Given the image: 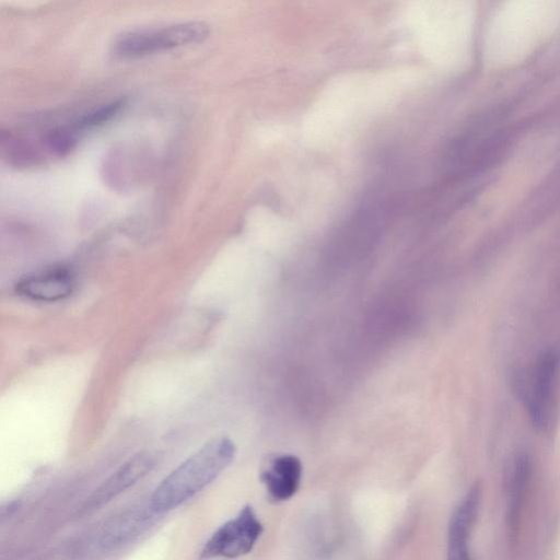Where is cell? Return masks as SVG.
Returning <instances> with one entry per match:
<instances>
[{
  "label": "cell",
  "mask_w": 560,
  "mask_h": 560,
  "mask_svg": "<svg viewBox=\"0 0 560 560\" xmlns=\"http://www.w3.org/2000/svg\"><path fill=\"white\" fill-rule=\"evenodd\" d=\"M235 452L229 438L211 439L160 482L150 509L163 513L179 506L211 483L233 462Z\"/></svg>",
  "instance_id": "obj_1"
},
{
  "label": "cell",
  "mask_w": 560,
  "mask_h": 560,
  "mask_svg": "<svg viewBox=\"0 0 560 560\" xmlns=\"http://www.w3.org/2000/svg\"><path fill=\"white\" fill-rule=\"evenodd\" d=\"M209 27L203 22H185L161 28L122 34L115 43L117 55L133 58L203 40Z\"/></svg>",
  "instance_id": "obj_2"
},
{
  "label": "cell",
  "mask_w": 560,
  "mask_h": 560,
  "mask_svg": "<svg viewBox=\"0 0 560 560\" xmlns=\"http://www.w3.org/2000/svg\"><path fill=\"white\" fill-rule=\"evenodd\" d=\"M262 532V524L255 510L247 504L208 538L200 550L199 559H233L244 556L252 551Z\"/></svg>",
  "instance_id": "obj_3"
},
{
  "label": "cell",
  "mask_w": 560,
  "mask_h": 560,
  "mask_svg": "<svg viewBox=\"0 0 560 560\" xmlns=\"http://www.w3.org/2000/svg\"><path fill=\"white\" fill-rule=\"evenodd\" d=\"M158 464V454L141 451L121 464L104 482L95 489L83 505V511H92L107 504L113 499L136 485Z\"/></svg>",
  "instance_id": "obj_4"
},
{
  "label": "cell",
  "mask_w": 560,
  "mask_h": 560,
  "mask_svg": "<svg viewBox=\"0 0 560 560\" xmlns=\"http://www.w3.org/2000/svg\"><path fill=\"white\" fill-rule=\"evenodd\" d=\"M75 279L67 266H54L20 279L15 284L18 294L39 302H55L71 294Z\"/></svg>",
  "instance_id": "obj_5"
},
{
  "label": "cell",
  "mask_w": 560,
  "mask_h": 560,
  "mask_svg": "<svg viewBox=\"0 0 560 560\" xmlns=\"http://www.w3.org/2000/svg\"><path fill=\"white\" fill-rule=\"evenodd\" d=\"M557 365L556 353L548 351L538 359L532 376L526 406L532 422L537 428L547 423Z\"/></svg>",
  "instance_id": "obj_6"
},
{
  "label": "cell",
  "mask_w": 560,
  "mask_h": 560,
  "mask_svg": "<svg viewBox=\"0 0 560 560\" xmlns=\"http://www.w3.org/2000/svg\"><path fill=\"white\" fill-rule=\"evenodd\" d=\"M302 470V463L294 455L270 459L259 476L268 498L276 503L291 499L300 488Z\"/></svg>",
  "instance_id": "obj_7"
},
{
  "label": "cell",
  "mask_w": 560,
  "mask_h": 560,
  "mask_svg": "<svg viewBox=\"0 0 560 560\" xmlns=\"http://www.w3.org/2000/svg\"><path fill=\"white\" fill-rule=\"evenodd\" d=\"M479 500V488L472 487L453 511L447 529L446 560H470L468 542Z\"/></svg>",
  "instance_id": "obj_8"
},
{
  "label": "cell",
  "mask_w": 560,
  "mask_h": 560,
  "mask_svg": "<svg viewBox=\"0 0 560 560\" xmlns=\"http://www.w3.org/2000/svg\"><path fill=\"white\" fill-rule=\"evenodd\" d=\"M148 514L141 511H132L127 515H121L104 535L103 544L115 546L121 544L126 538L136 533L148 520Z\"/></svg>",
  "instance_id": "obj_9"
},
{
  "label": "cell",
  "mask_w": 560,
  "mask_h": 560,
  "mask_svg": "<svg viewBox=\"0 0 560 560\" xmlns=\"http://www.w3.org/2000/svg\"><path fill=\"white\" fill-rule=\"evenodd\" d=\"M122 103L120 101L112 102L100 108L92 110L81 116L73 125L75 131L92 128L110 119L120 108Z\"/></svg>",
  "instance_id": "obj_10"
}]
</instances>
